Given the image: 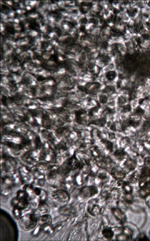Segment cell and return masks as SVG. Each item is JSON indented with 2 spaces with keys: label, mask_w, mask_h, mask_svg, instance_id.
Returning a JSON list of instances; mask_svg holds the SVG:
<instances>
[{
  "label": "cell",
  "mask_w": 150,
  "mask_h": 241,
  "mask_svg": "<svg viewBox=\"0 0 150 241\" xmlns=\"http://www.w3.org/2000/svg\"><path fill=\"white\" fill-rule=\"evenodd\" d=\"M41 217L39 213H31L24 215L19 219V225L21 230L24 231L32 230L38 225L39 220Z\"/></svg>",
  "instance_id": "6da1fadb"
},
{
  "label": "cell",
  "mask_w": 150,
  "mask_h": 241,
  "mask_svg": "<svg viewBox=\"0 0 150 241\" xmlns=\"http://www.w3.org/2000/svg\"><path fill=\"white\" fill-rule=\"evenodd\" d=\"M52 198L58 202L66 204L70 200V195L66 190L56 189L52 192Z\"/></svg>",
  "instance_id": "7a4b0ae2"
},
{
  "label": "cell",
  "mask_w": 150,
  "mask_h": 241,
  "mask_svg": "<svg viewBox=\"0 0 150 241\" xmlns=\"http://www.w3.org/2000/svg\"><path fill=\"white\" fill-rule=\"evenodd\" d=\"M52 217L51 215L48 214H45L41 215L38 222V225L42 228H44L52 225Z\"/></svg>",
  "instance_id": "3957f363"
},
{
  "label": "cell",
  "mask_w": 150,
  "mask_h": 241,
  "mask_svg": "<svg viewBox=\"0 0 150 241\" xmlns=\"http://www.w3.org/2000/svg\"><path fill=\"white\" fill-rule=\"evenodd\" d=\"M33 191L37 198H38L41 201H45L48 197V194L45 190L41 189V187H33Z\"/></svg>",
  "instance_id": "277c9868"
},
{
  "label": "cell",
  "mask_w": 150,
  "mask_h": 241,
  "mask_svg": "<svg viewBox=\"0 0 150 241\" xmlns=\"http://www.w3.org/2000/svg\"><path fill=\"white\" fill-rule=\"evenodd\" d=\"M38 211L41 214H48L50 212V207L44 201H40L38 204Z\"/></svg>",
  "instance_id": "5b68a950"
},
{
  "label": "cell",
  "mask_w": 150,
  "mask_h": 241,
  "mask_svg": "<svg viewBox=\"0 0 150 241\" xmlns=\"http://www.w3.org/2000/svg\"><path fill=\"white\" fill-rule=\"evenodd\" d=\"M58 212L62 215H69L73 212V208L71 205H65L64 206L60 208Z\"/></svg>",
  "instance_id": "8992f818"
},
{
  "label": "cell",
  "mask_w": 150,
  "mask_h": 241,
  "mask_svg": "<svg viewBox=\"0 0 150 241\" xmlns=\"http://www.w3.org/2000/svg\"><path fill=\"white\" fill-rule=\"evenodd\" d=\"M13 208L12 213H13L14 217L16 219H19L20 218L22 217V209H20L19 208H17V207H14Z\"/></svg>",
  "instance_id": "52a82bcc"
},
{
  "label": "cell",
  "mask_w": 150,
  "mask_h": 241,
  "mask_svg": "<svg viewBox=\"0 0 150 241\" xmlns=\"http://www.w3.org/2000/svg\"><path fill=\"white\" fill-rule=\"evenodd\" d=\"M52 55L51 53V52L45 51V52H43L42 57L43 58L45 62H47L48 60H50V59L52 58Z\"/></svg>",
  "instance_id": "ba28073f"
}]
</instances>
